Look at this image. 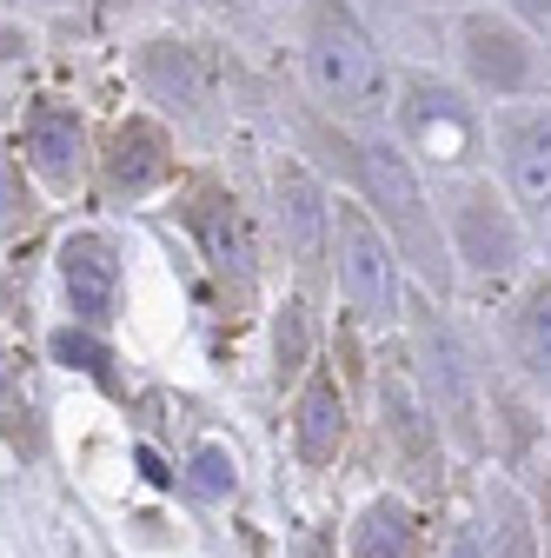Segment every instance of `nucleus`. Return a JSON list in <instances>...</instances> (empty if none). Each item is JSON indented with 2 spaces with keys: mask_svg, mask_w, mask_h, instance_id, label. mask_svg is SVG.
<instances>
[{
  "mask_svg": "<svg viewBox=\"0 0 551 558\" xmlns=\"http://www.w3.org/2000/svg\"><path fill=\"white\" fill-rule=\"evenodd\" d=\"M0 433H8L21 452L40 446V433H34V399H27V379H21L14 353H0Z\"/></svg>",
  "mask_w": 551,
  "mask_h": 558,
  "instance_id": "dca6fc26",
  "label": "nucleus"
},
{
  "mask_svg": "<svg viewBox=\"0 0 551 558\" xmlns=\"http://www.w3.org/2000/svg\"><path fill=\"white\" fill-rule=\"evenodd\" d=\"M60 287H66V306H74V319L100 326L113 319V293H120V259L100 233H74L60 246Z\"/></svg>",
  "mask_w": 551,
  "mask_h": 558,
  "instance_id": "20e7f679",
  "label": "nucleus"
},
{
  "mask_svg": "<svg viewBox=\"0 0 551 558\" xmlns=\"http://www.w3.org/2000/svg\"><path fill=\"white\" fill-rule=\"evenodd\" d=\"M518 360L538 386H551V279L525 300V319H518Z\"/></svg>",
  "mask_w": 551,
  "mask_h": 558,
  "instance_id": "2eb2a0df",
  "label": "nucleus"
},
{
  "mask_svg": "<svg viewBox=\"0 0 551 558\" xmlns=\"http://www.w3.org/2000/svg\"><path fill=\"white\" fill-rule=\"evenodd\" d=\"M272 353H280V379H299V373H306V306H299V300L280 313V332H272Z\"/></svg>",
  "mask_w": 551,
  "mask_h": 558,
  "instance_id": "a211bd4d",
  "label": "nucleus"
},
{
  "mask_svg": "<svg viewBox=\"0 0 551 558\" xmlns=\"http://www.w3.org/2000/svg\"><path fill=\"white\" fill-rule=\"evenodd\" d=\"M412 545H419V532H412V512L399 499L366 506V519L353 532V558H412Z\"/></svg>",
  "mask_w": 551,
  "mask_h": 558,
  "instance_id": "4468645a",
  "label": "nucleus"
},
{
  "mask_svg": "<svg viewBox=\"0 0 551 558\" xmlns=\"http://www.w3.org/2000/svg\"><path fill=\"white\" fill-rule=\"evenodd\" d=\"M27 160H34V173L53 193H74L81 173H87V126H81V113L60 107V100H40L27 113Z\"/></svg>",
  "mask_w": 551,
  "mask_h": 558,
  "instance_id": "7ed1b4c3",
  "label": "nucleus"
},
{
  "mask_svg": "<svg viewBox=\"0 0 551 558\" xmlns=\"http://www.w3.org/2000/svg\"><path fill=\"white\" fill-rule=\"evenodd\" d=\"M53 360H66V366H81V373L107 379V353H100L87 332H60V339H53Z\"/></svg>",
  "mask_w": 551,
  "mask_h": 558,
  "instance_id": "aec40b11",
  "label": "nucleus"
},
{
  "mask_svg": "<svg viewBox=\"0 0 551 558\" xmlns=\"http://www.w3.org/2000/svg\"><path fill=\"white\" fill-rule=\"evenodd\" d=\"M193 472H199V478H193L199 493H220V485H226V452H213V446H206V452L193 459Z\"/></svg>",
  "mask_w": 551,
  "mask_h": 558,
  "instance_id": "412c9836",
  "label": "nucleus"
},
{
  "mask_svg": "<svg viewBox=\"0 0 551 558\" xmlns=\"http://www.w3.org/2000/svg\"><path fill=\"white\" fill-rule=\"evenodd\" d=\"M465 60H472V74L499 87V94H518L525 74H531V47L518 27H505L499 14H472L465 21Z\"/></svg>",
  "mask_w": 551,
  "mask_h": 558,
  "instance_id": "0eeeda50",
  "label": "nucleus"
},
{
  "mask_svg": "<svg viewBox=\"0 0 551 558\" xmlns=\"http://www.w3.org/2000/svg\"><path fill=\"white\" fill-rule=\"evenodd\" d=\"M505 167H512V193L525 206H551V113H531L505 133Z\"/></svg>",
  "mask_w": 551,
  "mask_h": 558,
  "instance_id": "f8f14e48",
  "label": "nucleus"
},
{
  "mask_svg": "<svg viewBox=\"0 0 551 558\" xmlns=\"http://www.w3.org/2000/svg\"><path fill=\"white\" fill-rule=\"evenodd\" d=\"M167 173H173L167 133H160L154 120H126V126L113 133V154H107V186H113L120 199H140V193H154Z\"/></svg>",
  "mask_w": 551,
  "mask_h": 558,
  "instance_id": "423d86ee",
  "label": "nucleus"
},
{
  "mask_svg": "<svg viewBox=\"0 0 551 558\" xmlns=\"http://www.w3.org/2000/svg\"><path fill=\"white\" fill-rule=\"evenodd\" d=\"M326 220H332V214H326L319 180L299 173V167H286V173H280V227H286L299 266H319V253H326Z\"/></svg>",
  "mask_w": 551,
  "mask_h": 558,
  "instance_id": "9b49d317",
  "label": "nucleus"
},
{
  "mask_svg": "<svg viewBox=\"0 0 551 558\" xmlns=\"http://www.w3.org/2000/svg\"><path fill=\"white\" fill-rule=\"evenodd\" d=\"M293 446L306 465H332L346 452V399H339V386L326 373H313L299 405H293Z\"/></svg>",
  "mask_w": 551,
  "mask_h": 558,
  "instance_id": "1a4fd4ad",
  "label": "nucleus"
},
{
  "mask_svg": "<svg viewBox=\"0 0 551 558\" xmlns=\"http://www.w3.org/2000/svg\"><path fill=\"white\" fill-rule=\"evenodd\" d=\"M405 133H412V147L432 154V160H465L472 154V120H465V107L452 94H439L432 81H412Z\"/></svg>",
  "mask_w": 551,
  "mask_h": 558,
  "instance_id": "6e6552de",
  "label": "nucleus"
},
{
  "mask_svg": "<svg viewBox=\"0 0 551 558\" xmlns=\"http://www.w3.org/2000/svg\"><path fill=\"white\" fill-rule=\"evenodd\" d=\"M458 253H465L478 272H512V259H518V233L505 227L499 199H492L486 186H472L465 206H458Z\"/></svg>",
  "mask_w": 551,
  "mask_h": 558,
  "instance_id": "9d476101",
  "label": "nucleus"
},
{
  "mask_svg": "<svg viewBox=\"0 0 551 558\" xmlns=\"http://www.w3.org/2000/svg\"><path fill=\"white\" fill-rule=\"evenodd\" d=\"M193 233H199V246H206V259H213V272L226 279V287H240V293H253V227L240 220V206L226 199V193H206L199 206H193Z\"/></svg>",
  "mask_w": 551,
  "mask_h": 558,
  "instance_id": "39448f33",
  "label": "nucleus"
},
{
  "mask_svg": "<svg viewBox=\"0 0 551 558\" xmlns=\"http://www.w3.org/2000/svg\"><path fill=\"white\" fill-rule=\"evenodd\" d=\"M452 558H478V538H458V545H452Z\"/></svg>",
  "mask_w": 551,
  "mask_h": 558,
  "instance_id": "4be33fe9",
  "label": "nucleus"
},
{
  "mask_svg": "<svg viewBox=\"0 0 551 558\" xmlns=\"http://www.w3.org/2000/svg\"><path fill=\"white\" fill-rule=\"evenodd\" d=\"M306 66H313L319 100H332L339 113H366L385 94V60H379L372 34L346 8H332V0L306 14Z\"/></svg>",
  "mask_w": 551,
  "mask_h": 558,
  "instance_id": "f257e3e1",
  "label": "nucleus"
},
{
  "mask_svg": "<svg viewBox=\"0 0 551 558\" xmlns=\"http://www.w3.org/2000/svg\"><path fill=\"white\" fill-rule=\"evenodd\" d=\"M359 167H366V186L385 199V214L412 233V240H426V206H419V186H412L399 147H385V140H372V147H359Z\"/></svg>",
  "mask_w": 551,
  "mask_h": 558,
  "instance_id": "ddd939ff",
  "label": "nucleus"
},
{
  "mask_svg": "<svg viewBox=\"0 0 551 558\" xmlns=\"http://www.w3.org/2000/svg\"><path fill=\"white\" fill-rule=\"evenodd\" d=\"M147 74H154L160 87H173V94L199 100V66H193V53H186V47H154V60H147Z\"/></svg>",
  "mask_w": 551,
  "mask_h": 558,
  "instance_id": "6ab92c4d",
  "label": "nucleus"
},
{
  "mask_svg": "<svg viewBox=\"0 0 551 558\" xmlns=\"http://www.w3.org/2000/svg\"><path fill=\"white\" fill-rule=\"evenodd\" d=\"M339 279L366 319H392L399 313V259L385 246V233L372 227L366 206L339 199Z\"/></svg>",
  "mask_w": 551,
  "mask_h": 558,
  "instance_id": "f03ea898",
  "label": "nucleus"
},
{
  "mask_svg": "<svg viewBox=\"0 0 551 558\" xmlns=\"http://www.w3.org/2000/svg\"><path fill=\"white\" fill-rule=\"evenodd\" d=\"M27 220H34V193H27L14 154L0 147V233H14V227H27Z\"/></svg>",
  "mask_w": 551,
  "mask_h": 558,
  "instance_id": "f3484780",
  "label": "nucleus"
},
{
  "mask_svg": "<svg viewBox=\"0 0 551 558\" xmlns=\"http://www.w3.org/2000/svg\"><path fill=\"white\" fill-rule=\"evenodd\" d=\"M518 14H551V0H518Z\"/></svg>",
  "mask_w": 551,
  "mask_h": 558,
  "instance_id": "5701e85b",
  "label": "nucleus"
}]
</instances>
